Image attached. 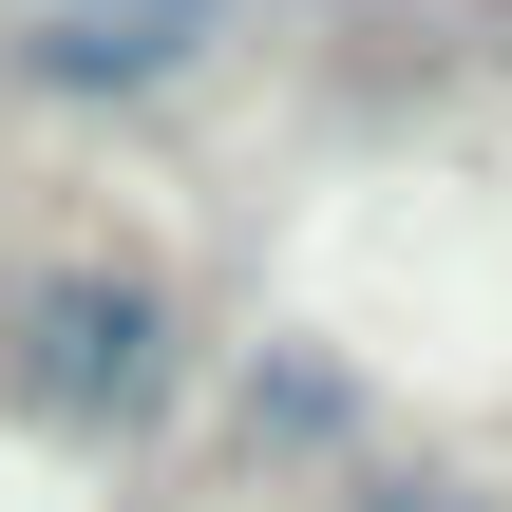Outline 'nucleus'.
<instances>
[{"mask_svg":"<svg viewBox=\"0 0 512 512\" xmlns=\"http://www.w3.org/2000/svg\"><path fill=\"white\" fill-rule=\"evenodd\" d=\"M171 380V323H152V285H57L38 304V399H76V418H133Z\"/></svg>","mask_w":512,"mask_h":512,"instance_id":"f257e3e1","label":"nucleus"},{"mask_svg":"<svg viewBox=\"0 0 512 512\" xmlns=\"http://www.w3.org/2000/svg\"><path fill=\"white\" fill-rule=\"evenodd\" d=\"M209 19H228V0H38L19 57H38V76H171Z\"/></svg>","mask_w":512,"mask_h":512,"instance_id":"f03ea898","label":"nucleus"}]
</instances>
